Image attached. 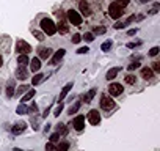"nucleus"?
Instances as JSON below:
<instances>
[{"instance_id": "f257e3e1", "label": "nucleus", "mask_w": 160, "mask_h": 151, "mask_svg": "<svg viewBox=\"0 0 160 151\" xmlns=\"http://www.w3.org/2000/svg\"><path fill=\"white\" fill-rule=\"evenodd\" d=\"M41 28H43V32L47 33L49 36H53L56 33V25L53 24V21L49 19V17H44L41 21Z\"/></svg>"}, {"instance_id": "f03ea898", "label": "nucleus", "mask_w": 160, "mask_h": 151, "mask_svg": "<svg viewBox=\"0 0 160 151\" xmlns=\"http://www.w3.org/2000/svg\"><path fill=\"white\" fill-rule=\"evenodd\" d=\"M56 16H58V25H56V30H58L61 35L68 33L69 27H68V22H66V19H64L63 11H58V13H56Z\"/></svg>"}, {"instance_id": "7ed1b4c3", "label": "nucleus", "mask_w": 160, "mask_h": 151, "mask_svg": "<svg viewBox=\"0 0 160 151\" xmlns=\"http://www.w3.org/2000/svg\"><path fill=\"white\" fill-rule=\"evenodd\" d=\"M68 19L72 25H77V27L82 25V16H80V13L75 11V9H69L68 11Z\"/></svg>"}, {"instance_id": "20e7f679", "label": "nucleus", "mask_w": 160, "mask_h": 151, "mask_svg": "<svg viewBox=\"0 0 160 151\" xmlns=\"http://www.w3.org/2000/svg\"><path fill=\"white\" fill-rule=\"evenodd\" d=\"M108 14H110V17H113V19H119L121 16H122V8L118 5V3H110V8H108Z\"/></svg>"}, {"instance_id": "39448f33", "label": "nucleus", "mask_w": 160, "mask_h": 151, "mask_svg": "<svg viewBox=\"0 0 160 151\" xmlns=\"http://www.w3.org/2000/svg\"><path fill=\"white\" fill-rule=\"evenodd\" d=\"M16 51L19 52V54H28V52H30L32 51V46L30 44H28L27 41H24V40H19L17 43H16Z\"/></svg>"}, {"instance_id": "423d86ee", "label": "nucleus", "mask_w": 160, "mask_h": 151, "mask_svg": "<svg viewBox=\"0 0 160 151\" xmlns=\"http://www.w3.org/2000/svg\"><path fill=\"white\" fill-rule=\"evenodd\" d=\"M100 107L104 109V110H111V109H115V101H113L111 98H108V96H102L100 98Z\"/></svg>"}, {"instance_id": "0eeeda50", "label": "nucleus", "mask_w": 160, "mask_h": 151, "mask_svg": "<svg viewBox=\"0 0 160 151\" xmlns=\"http://www.w3.org/2000/svg\"><path fill=\"white\" fill-rule=\"evenodd\" d=\"M88 121L91 123L93 126L99 125V123H100V113H99V112H97L96 109L90 110V113H88Z\"/></svg>"}, {"instance_id": "6e6552de", "label": "nucleus", "mask_w": 160, "mask_h": 151, "mask_svg": "<svg viewBox=\"0 0 160 151\" xmlns=\"http://www.w3.org/2000/svg\"><path fill=\"white\" fill-rule=\"evenodd\" d=\"M108 93L111 96H119V94H122V85L121 83H110Z\"/></svg>"}, {"instance_id": "1a4fd4ad", "label": "nucleus", "mask_w": 160, "mask_h": 151, "mask_svg": "<svg viewBox=\"0 0 160 151\" xmlns=\"http://www.w3.org/2000/svg\"><path fill=\"white\" fill-rule=\"evenodd\" d=\"M72 126H74V129L75 131H83V128H85V117L83 115H79V117H75V120H74V123H72Z\"/></svg>"}, {"instance_id": "9d476101", "label": "nucleus", "mask_w": 160, "mask_h": 151, "mask_svg": "<svg viewBox=\"0 0 160 151\" xmlns=\"http://www.w3.org/2000/svg\"><path fill=\"white\" fill-rule=\"evenodd\" d=\"M38 54H39V60H47L52 55V49L41 46V47H38Z\"/></svg>"}, {"instance_id": "9b49d317", "label": "nucleus", "mask_w": 160, "mask_h": 151, "mask_svg": "<svg viewBox=\"0 0 160 151\" xmlns=\"http://www.w3.org/2000/svg\"><path fill=\"white\" fill-rule=\"evenodd\" d=\"M25 128H27V125H25V123L22 121V123H16V125L11 128V132H13V134H22V132L25 131Z\"/></svg>"}, {"instance_id": "f8f14e48", "label": "nucleus", "mask_w": 160, "mask_h": 151, "mask_svg": "<svg viewBox=\"0 0 160 151\" xmlns=\"http://www.w3.org/2000/svg\"><path fill=\"white\" fill-rule=\"evenodd\" d=\"M64 54H66V51H64V49L56 51V52H55V55L52 57V60H50V65H56V63H58V61L63 58V57H64Z\"/></svg>"}, {"instance_id": "ddd939ff", "label": "nucleus", "mask_w": 160, "mask_h": 151, "mask_svg": "<svg viewBox=\"0 0 160 151\" xmlns=\"http://www.w3.org/2000/svg\"><path fill=\"white\" fill-rule=\"evenodd\" d=\"M134 21H135V14H134V16H129L126 21H122V22H116V24H115V28H116V30H119V28H124L127 24L134 22Z\"/></svg>"}, {"instance_id": "4468645a", "label": "nucleus", "mask_w": 160, "mask_h": 151, "mask_svg": "<svg viewBox=\"0 0 160 151\" xmlns=\"http://www.w3.org/2000/svg\"><path fill=\"white\" fill-rule=\"evenodd\" d=\"M119 71H121V68H119V66H115V68L108 69V72H107V76H105V77H107V80H111V79H115L116 76H118V72H119Z\"/></svg>"}, {"instance_id": "2eb2a0df", "label": "nucleus", "mask_w": 160, "mask_h": 151, "mask_svg": "<svg viewBox=\"0 0 160 151\" xmlns=\"http://www.w3.org/2000/svg\"><path fill=\"white\" fill-rule=\"evenodd\" d=\"M16 77L17 79H27L28 77V72H27V69H25V66H19V69L16 71Z\"/></svg>"}, {"instance_id": "dca6fc26", "label": "nucleus", "mask_w": 160, "mask_h": 151, "mask_svg": "<svg viewBox=\"0 0 160 151\" xmlns=\"http://www.w3.org/2000/svg\"><path fill=\"white\" fill-rule=\"evenodd\" d=\"M30 69L33 71V72H38L41 69V60L39 58H33L32 61H30Z\"/></svg>"}, {"instance_id": "f3484780", "label": "nucleus", "mask_w": 160, "mask_h": 151, "mask_svg": "<svg viewBox=\"0 0 160 151\" xmlns=\"http://www.w3.org/2000/svg\"><path fill=\"white\" fill-rule=\"evenodd\" d=\"M141 76H143V79L149 80V79H152V76H154V71L151 69V68H143V69H141Z\"/></svg>"}, {"instance_id": "a211bd4d", "label": "nucleus", "mask_w": 160, "mask_h": 151, "mask_svg": "<svg viewBox=\"0 0 160 151\" xmlns=\"http://www.w3.org/2000/svg\"><path fill=\"white\" fill-rule=\"evenodd\" d=\"M94 94H96V88H91L88 93H85V96H83V101L87 102V104H90V102L93 101V98H94Z\"/></svg>"}, {"instance_id": "6ab92c4d", "label": "nucleus", "mask_w": 160, "mask_h": 151, "mask_svg": "<svg viewBox=\"0 0 160 151\" xmlns=\"http://www.w3.org/2000/svg\"><path fill=\"white\" fill-rule=\"evenodd\" d=\"M72 88V83H68V85H64V88L61 90V93H60V96H58V102L60 101H63L64 98H66V94L69 93V90Z\"/></svg>"}, {"instance_id": "aec40b11", "label": "nucleus", "mask_w": 160, "mask_h": 151, "mask_svg": "<svg viewBox=\"0 0 160 151\" xmlns=\"http://www.w3.org/2000/svg\"><path fill=\"white\" fill-rule=\"evenodd\" d=\"M80 11L85 14V16H90L91 14V9H90V5L87 3V2H85V0H83V2H80Z\"/></svg>"}, {"instance_id": "412c9836", "label": "nucleus", "mask_w": 160, "mask_h": 151, "mask_svg": "<svg viewBox=\"0 0 160 151\" xmlns=\"http://www.w3.org/2000/svg\"><path fill=\"white\" fill-rule=\"evenodd\" d=\"M16 113H19V115H27V113H28V107L25 106V102L19 104L17 109H16Z\"/></svg>"}, {"instance_id": "4be33fe9", "label": "nucleus", "mask_w": 160, "mask_h": 151, "mask_svg": "<svg viewBox=\"0 0 160 151\" xmlns=\"http://www.w3.org/2000/svg\"><path fill=\"white\" fill-rule=\"evenodd\" d=\"M17 63H19V66H27V63H28V57H27L25 54H19V57H17Z\"/></svg>"}, {"instance_id": "5701e85b", "label": "nucleus", "mask_w": 160, "mask_h": 151, "mask_svg": "<svg viewBox=\"0 0 160 151\" xmlns=\"http://www.w3.org/2000/svg\"><path fill=\"white\" fill-rule=\"evenodd\" d=\"M33 96H35V90H28V91H25V94L22 96V102H27V101H30Z\"/></svg>"}, {"instance_id": "b1692460", "label": "nucleus", "mask_w": 160, "mask_h": 151, "mask_svg": "<svg viewBox=\"0 0 160 151\" xmlns=\"http://www.w3.org/2000/svg\"><path fill=\"white\" fill-rule=\"evenodd\" d=\"M44 79H46V74H36L35 77L32 79V83H33V85H38L39 82H43Z\"/></svg>"}, {"instance_id": "393cba45", "label": "nucleus", "mask_w": 160, "mask_h": 151, "mask_svg": "<svg viewBox=\"0 0 160 151\" xmlns=\"http://www.w3.org/2000/svg\"><path fill=\"white\" fill-rule=\"evenodd\" d=\"M14 94V83H13V80L11 82H8V88H6V96L8 98H11Z\"/></svg>"}, {"instance_id": "a878e982", "label": "nucleus", "mask_w": 160, "mask_h": 151, "mask_svg": "<svg viewBox=\"0 0 160 151\" xmlns=\"http://www.w3.org/2000/svg\"><path fill=\"white\" fill-rule=\"evenodd\" d=\"M56 132H58L60 135H66V134H68V129H66L64 125H61V123H60V125L56 126Z\"/></svg>"}, {"instance_id": "bb28decb", "label": "nucleus", "mask_w": 160, "mask_h": 151, "mask_svg": "<svg viewBox=\"0 0 160 151\" xmlns=\"http://www.w3.org/2000/svg\"><path fill=\"white\" fill-rule=\"evenodd\" d=\"M80 106H82V102H80V101H77V102L74 104V106H71V109H69V113H71V115H72V113H77L79 109H80Z\"/></svg>"}, {"instance_id": "cd10ccee", "label": "nucleus", "mask_w": 160, "mask_h": 151, "mask_svg": "<svg viewBox=\"0 0 160 151\" xmlns=\"http://www.w3.org/2000/svg\"><path fill=\"white\" fill-rule=\"evenodd\" d=\"M68 148H69V143H68V142H61V143L56 146V151H68Z\"/></svg>"}, {"instance_id": "c85d7f7f", "label": "nucleus", "mask_w": 160, "mask_h": 151, "mask_svg": "<svg viewBox=\"0 0 160 151\" xmlns=\"http://www.w3.org/2000/svg\"><path fill=\"white\" fill-rule=\"evenodd\" d=\"M100 49L104 51V52H108L110 49H111V41L108 40V41H105V43H104L102 46H100Z\"/></svg>"}, {"instance_id": "c756f323", "label": "nucleus", "mask_w": 160, "mask_h": 151, "mask_svg": "<svg viewBox=\"0 0 160 151\" xmlns=\"http://www.w3.org/2000/svg\"><path fill=\"white\" fill-rule=\"evenodd\" d=\"M126 82L130 83V85H134V83L137 82V77H135L134 74H129V76H126Z\"/></svg>"}, {"instance_id": "7c9ffc66", "label": "nucleus", "mask_w": 160, "mask_h": 151, "mask_svg": "<svg viewBox=\"0 0 160 151\" xmlns=\"http://www.w3.org/2000/svg\"><path fill=\"white\" fill-rule=\"evenodd\" d=\"M32 33H33V36L36 38V40H39V41H43V40H44V33H41V32H38V30H33Z\"/></svg>"}, {"instance_id": "2f4dec72", "label": "nucleus", "mask_w": 160, "mask_h": 151, "mask_svg": "<svg viewBox=\"0 0 160 151\" xmlns=\"http://www.w3.org/2000/svg\"><path fill=\"white\" fill-rule=\"evenodd\" d=\"M25 91H28V85H21V87L17 88V91H14V93L22 94V93H25Z\"/></svg>"}, {"instance_id": "473e14b6", "label": "nucleus", "mask_w": 160, "mask_h": 151, "mask_svg": "<svg viewBox=\"0 0 160 151\" xmlns=\"http://www.w3.org/2000/svg\"><path fill=\"white\" fill-rule=\"evenodd\" d=\"M105 33V27H96L94 28V35H104Z\"/></svg>"}, {"instance_id": "72a5a7b5", "label": "nucleus", "mask_w": 160, "mask_h": 151, "mask_svg": "<svg viewBox=\"0 0 160 151\" xmlns=\"http://www.w3.org/2000/svg\"><path fill=\"white\" fill-rule=\"evenodd\" d=\"M129 2H130V0H116L115 3H118L121 8H124V6H127V5H129Z\"/></svg>"}, {"instance_id": "f704fd0d", "label": "nucleus", "mask_w": 160, "mask_h": 151, "mask_svg": "<svg viewBox=\"0 0 160 151\" xmlns=\"http://www.w3.org/2000/svg\"><path fill=\"white\" fill-rule=\"evenodd\" d=\"M83 38H85V41H87V43H91V41L94 40V35H93V33H85Z\"/></svg>"}, {"instance_id": "c9c22d12", "label": "nucleus", "mask_w": 160, "mask_h": 151, "mask_svg": "<svg viewBox=\"0 0 160 151\" xmlns=\"http://www.w3.org/2000/svg\"><path fill=\"white\" fill-rule=\"evenodd\" d=\"M58 140H60V134H58V132H55V134L50 135V142H52V143H55V142H58Z\"/></svg>"}, {"instance_id": "e433bc0d", "label": "nucleus", "mask_w": 160, "mask_h": 151, "mask_svg": "<svg viewBox=\"0 0 160 151\" xmlns=\"http://www.w3.org/2000/svg\"><path fill=\"white\" fill-rule=\"evenodd\" d=\"M137 68H140V63L138 61H134V63H132V65H129V71H134V69H137Z\"/></svg>"}, {"instance_id": "4c0bfd02", "label": "nucleus", "mask_w": 160, "mask_h": 151, "mask_svg": "<svg viewBox=\"0 0 160 151\" xmlns=\"http://www.w3.org/2000/svg\"><path fill=\"white\" fill-rule=\"evenodd\" d=\"M61 110H63V104L60 102V106H58V107H56V109L53 110V115H55V117H58L60 113H61Z\"/></svg>"}, {"instance_id": "58836bf2", "label": "nucleus", "mask_w": 160, "mask_h": 151, "mask_svg": "<svg viewBox=\"0 0 160 151\" xmlns=\"http://www.w3.org/2000/svg\"><path fill=\"white\" fill-rule=\"evenodd\" d=\"M158 51H160V49H158V47L155 46V47H152V49L149 51V55H151V57H155V55L158 54Z\"/></svg>"}, {"instance_id": "ea45409f", "label": "nucleus", "mask_w": 160, "mask_h": 151, "mask_svg": "<svg viewBox=\"0 0 160 151\" xmlns=\"http://www.w3.org/2000/svg\"><path fill=\"white\" fill-rule=\"evenodd\" d=\"M36 112H38V106L33 102L32 106H30V109H28V113H36Z\"/></svg>"}, {"instance_id": "a19ab883", "label": "nucleus", "mask_w": 160, "mask_h": 151, "mask_svg": "<svg viewBox=\"0 0 160 151\" xmlns=\"http://www.w3.org/2000/svg\"><path fill=\"white\" fill-rule=\"evenodd\" d=\"M152 71L160 72V63H158V61H154V63H152Z\"/></svg>"}, {"instance_id": "79ce46f5", "label": "nucleus", "mask_w": 160, "mask_h": 151, "mask_svg": "<svg viewBox=\"0 0 160 151\" xmlns=\"http://www.w3.org/2000/svg\"><path fill=\"white\" fill-rule=\"evenodd\" d=\"M80 40H82V36H80L79 33H75V35L72 36V43H75V44H77V43H80Z\"/></svg>"}, {"instance_id": "37998d69", "label": "nucleus", "mask_w": 160, "mask_h": 151, "mask_svg": "<svg viewBox=\"0 0 160 151\" xmlns=\"http://www.w3.org/2000/svg\"><path fill=\"white\" fill-rule=\"evenodd\" d=\"M158 8H160V5H158V3H155V5L152 6V9L149 11V14H155V13L158 11Z\"/></svg>"}, {"instance_id": "c03bdc74", "label": "nucleus", "mask_w": 160, "mask_h": 151, "mask_svg": "<svg viewBox=\"0 0 160 151\" xmlns=\"http://www.w3.org/2000/svg\"><path fill=\"white\" fill-rule=\"evenodd\" d=\"M88 52H90L88 47H80V49L77 51V54H88Z\"/></svg>"}, {"instance_id": "a18cd8bd", "label": "nucleus", "mask_w": 160, "mask_h": 151, "mask_svg": "<svg viewBox=\"0 0 160 151\" xmlns=\"http://www.w3.org/2000/svg\"><path fill=\"white\" fill-rule=\"evenodd\" d=\"M53 148H55V146H53L52 142H49V143L46 145V151H53Z\"/></svg>"}, {"instance_id": "49530a36", "label": "nucleus", "mask_w": 160, "mask_h": 151, "mask_svg": "<svg viewBox=\"0 0 160 151\" xmlns=\"http://www.w3.org/2000/svg\"><path fill=\"white\" fill-rule=\"evenodd\" d=\"M137 32H138V28H130V30L127 32V35H130V36H132V35H135Z\"/></svg>"}, {"instance_id": "de8ad7c7", "label": "nucleus", "mask_w": 160, "mask_h": 151, "mask_svg": "<svg viewBox=\"0 0 160 151\" xmlns=\"http://www.w3.org/2000/svg\"><path fill=\"white\" fill-rule=\"evenodd\" d=\"M138 44H140V43H129V44H127V47H129V49H134V47H135V46H138Z\"/></svg>"}, {"instance_id": "09e8293b", "label": "nucleus", "mask_w": 160, "mask_h": 151, "mask_svg": "<svg viewBox=\"0 0 160 151\" xmlns=\"http://www.w3.org/2000/svg\"><path fill=\"white\" fill-rule=\"evenodd\" d=\"M141 3H148V2H151V0H140Z\"/></svg>"}, {"instance_id": "8fccbe9b", "label": "nucleus", "mask_w": 160, "mask_h": 151, "mask_svg": "<svg viewBox=\"0 0 160 151\" xmlns=\"http://www.w3.org/2000/svg\"><path fill=\"white\" fill-rule=\"evenodd\" d=\"M2 63H3V58H2V55H0V66H2Z\"/></svg>"}, {"instance_id": "3c124183", "label": "nucleus", "mask_w": 160, "mask_h": 151, "mask_svg": "<svg viewBox=\"0 0 160 151\" xmlns=\"http://www.w3.org/2000/svg\"><path fill=\"white\" fill-rule=\"evenodd\" d=\"M13 151H21V149H17V148H14V149H13Z\"/></svg>"}]
</instances>
